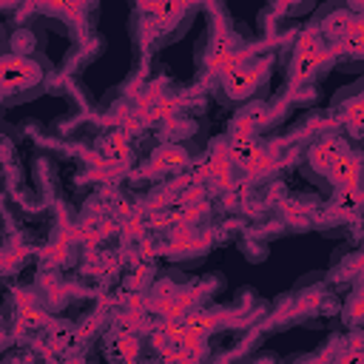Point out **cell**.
I'll return each instance as SVG.
<instances>
[{"mask_svg":"<svg viewBox=\"0 0 364 364\" xmlns=\"http://www.w3.org/2000/svg\"><path fill=\"white\" fill-rule=\"evenodd\" d=\"M51 65L37 51H6L3 54V102L34 100L48 82Z\"/></svg>","mask_w":364,"mask_h":364,"instance_id":"obj_1","label":"cell"},{"mask_svg":"<svg viewBox=\"0 0 364 364\" xmlns=\"http://www.w3.org/2000/svg\"><path fill=\"white\" fill-rule=\"evenodd\" d=\"M336 105H338V108H344L347 122H350V125L364 136V77H361L355 85L344 88V94H338V97H336Z\"/></svg>","mask_w":364,"mask_h":364,"instance_id":"obj_2","label":"cell"},{"mask_svg":"<svg viewBox=\"0 0 364 364\" xmlns=\"http://www.w3.org/2000/svg\"><path fill=\"white\" fill-rule=\"evenodd\" d=\"M267 3L282 14H307L310 9H316L318 0H267Z\"/></svg>","mask_w":364,"mask_h":364,"instance_id":"obj_3","label":"cell"}]
</instances>
